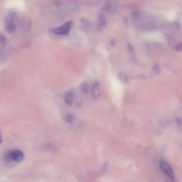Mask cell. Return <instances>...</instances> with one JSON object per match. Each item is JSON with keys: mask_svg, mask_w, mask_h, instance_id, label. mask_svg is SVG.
Segmentation results:
<instances>
[{"mask_svg": "<svg viewBox=\"0 0 182 182\" xmlns=\"http://www.w3.org/2000/svg\"><path fill=\"white\" fill-rule=\"evenodd\" d=\"M139 12L137 10H136V11H133L132 13V15L133 16V17L136 18L139 16Z\"/></svg>", "mask_w": 182, "mask_h": 182, "instance_id": "cell-20", "label": "cell"}, {"mask_svg": "<svg viewBox=\"0 0 182 182\" xmlns=\"http://www.w3.org/2000/svg\"><path fill=\"white\" fill-rule=\"evenodd\" d=\"M176 121L177 122V125H179V126L181 127V120L179 119V118H177L176 119Z\"/></svg>", "mask_w": 182, "mask_h": 182, "instance_id": "cell-22", "label": "cell"}, {"mask_svg": "<svg viewBox=\"0 0 182 182\" xmlns=\"http://www.w3.org/2000/svg\"><path fill=\"white\" fill-rule=\"evenodd\" d=\"M123 19L124 22L125 23V24H127V22H128V19L126 17H124L123 18Z\"/></svg>", "mask_w": 182, "mask_h": 182, "instance_id": "cell-24", "label": "cell"}, {"mask_svg": "<svg viewBox=\"0 0 182 182\" xmlns=\"http://www.w3.org/2000/svg\"><path fill=\"white\" fill-rule=\"evenodd\" d=\"M111 8V4L110 1H107L105 4L104 7V10L106 11H108L110 10Z\"/></svg>", "mask_w": 182, "mask_h": 182, "instance_id": "cell-15", "label": "cell"}, {"mask_svg": "<svg viewBox=\"0 0 182 182\" xmlns=\"http://www.w3.org/2000/svg\"><path fill=\"white\" fill-rule=\"evenodd\" d=\"M175 51L177 52H181L182 50V45L181 42L179 43L177 45L175 48Z\"/></svg>", "mask_w": 182, "mask_h": 182, "instance_id": "cell-18", "label": "cell"}, {"mask_svg": "<svg viewBox=\"0 0 182 182\" xmlns=\"http://www.w3.org/2000/svg\"><path fill=\"white\" fill-rule=\"evenodd\" d=\"M159 165L161 169L167 175L169 176L171 178H174L175 176H174L173 171L170 165L167 162L164 160L160 161Z\"/></svg>", "mask_w": 182, "mask_h": 182, "instance_id": "cell-2", "label": "cell"}, {"mask_svg": "<svg viewBox=\"0 0 182 182\" xmlns=\"http://www.w3.org/2000/svg\"><path fill=\"white\" fill-rule=\"evenodd\" d=\"M6 22V29L7 31L10 33L14 32L16 30V26L13 19L10 18V19H7Z\"/></svg>", "mask_w": 182, "mask_h": 182, "instance_id": "cell-4", "label": "cell"}, {"mask_svg": "<svg viewBox=\"0 0 182 182\" xmlns=\"http://www.w3.org/2000/svg\"><path fill=\"white\" fill-rule=\"evenodd\" d=\"M12 151H8L6 153L5 156H4V160L7 163H10V162L14 160L13 159V157H12Z\"/></svg>", "mask_w": 182, "mask_h": 182, "instance_id": "cell-12", "label": "cell"}, {"mask_svg": "<svg viewBox=\"0 0 182 182\" xmlns=\"http://www.w3.org/2000/svg\"><path fill=\"white\" fill-rule=\"evenodd\" d=\"M72 23V21H68L61 26L53 29V32L58 35H67L69 34Z\"/></svg>", "mask_w": 182, "mask_h": 182, "instance_id": "cell-1", "label": "cell"}, {"mask_svg": "<svg viewBox=\"0 0 182 182\" xmlns=\"http://www.w3.org/2000/svg\"><path fill=\"white\" fill-rule=\"evenodd\" d=\"M173 24L176 27V28H180V24L179 22H173Z\"/></svg>", "mask_w": 182, "mask_h": 182, "instance_id": "cell-23", "label": "cell"}, {"mask_svg": "<svg viewBox=\"0 0 182 182\" xmlns=\"http://www.w3.org/2000/svg\"><path fill=\"white\" fill-rule=\"evenodd\" d=\"M2 143V139H1V132H0V144Z\"/></svg>", "mask_w": 182, "mask_h": 182, "instance_id": "cell-25", "label": "cell"}, {"mask_svg": "<svg viewBox=\"0 0 182 182\" xmlns=\"http://www.w3.org/2000/svg\"><path fill=\"white\" fill-rule=\"evenodd\" d=\"M153 70L156 73H159L160 72V69L158 64H156L155 65L153 66Z\"/></svg>", "mask_w": 182, "mask_h": 182, "instance_id": "cell-17", "label": "cell"}, {"mask_svg": "<svg viewBox=\"0 0 182 182\" xmlns=\"http://www.w3.org/2000/svg\"><path fill=\"white\" fill-rule=\"evenodd\" d=\"M46 151L52 153H56L58 151V149L55 145L51 143L47 144L45 146Z\"/></svg>", "mask_w": 182, "mask_h": 182, "instance_id": "cell-9", "label": "cell"}, {"mask_svg": "<svg viewBox=\"0 0 182 182\" xmlns=\"http://www.w3.org/2000/svg\"><path fill=\"white\" fill-rule=\"evenodd\" d=\"M118 78L121 82L124 84H127L129 81L128 76L123 72H121L118 74Z\"/></svg>", "mask_w": 182, "mask_h": 182, "instance_id": "cell-7", "label": "cell"}, {"mask_svg": "<svg viewBox=\"0 0 182 182\" xmlns=\"http://www.w3.org/2000/svg\"><path fill=\"white\" fill-rule=\"evenodd\" d=\"M74 98V93L73 91L69 90L66 92L65 94V99L66 104L71 105L72 104Z\"/></svg>", "mask_w": 182, "mask_h": 182, "instance_id": "cell-5", "label": "cell"}, {"mask_svg": "<svg viewBox=\"0 0 182 182\" xmlns=\"http://www.w3.org/2000/svg\"><path fill=\"white\" fill-rule=\"evenodd\" d=\"M74 116L72 114H68L66 116V120L69 124H72L74 120Z\"/></svg>", "mask_w": 182, "mask_h": 182, "instance_id": "cell-14", "label": "cell"}, {"mask_svg": "<svg viewBox=\"0 0 182 182\" xmlns=\"http://www.w3.org/2000/svg\"><path fill=\"white\" fill-rule=\"evenodd\" d=\"M92 98L94 101H96L99 98L100 85L98 81H95L93 83L92 88Z\"/></svg>", "mask_w": 182, "mask_h": 182, "instance_id": "cell-3", "label": "cell"}, {"mask_svg": "<svg viewBox=\"0 0 182 182\" xmlns=\"http://www.w3.org/2000/svg\"><path fill=\"white\" fill-rule=\"evenodd\" d=\"M116 40L115 39L113 38L110 41V45L112 46H114L116 43Z\"/></svg>", "mask_w": 182, "mask_h": 182, "instance_id": "cell-21", "label": "cell"}, {"mask_svg": "<svg viewBox=\"0 0 182 182\" xmlns=\"http://www.w3.org/2000/svg\"><path fill=\"white\" fill-rule=\"evenodd\" d=\"M80 89L83 93L86 94L88 93L89 90V83L87 81L83 82L80 86Z\"/></svg>", "mask_w": 182, "mask_h": 182, "instance_id": "cell-10", "label": "cell"}, {"mask_svg": "<svg viewBox=\"0 0 182 182\" xmlns=\"http://www.w3.org/2000/svg\"><path fill=\"white\" fill-rule=\"evenodd\" d=\"M127 47H128L129 51L130 52H133V51H134V48H133L132 46L131 43H128L127 44Z\"/></svg>", "mask_w": 182, "mask_h": 182, "instance_id": "cell-19", "label": "cell"}, {"mask_svg": "<svg viewBox=\"0 0 182 182\" xmlns=\"http://www.w3.org/2000/svg\"><path fill=\"white\" fill-rule=\"evenodd\" d=\"M7 42V40H6L5 36L1 34H0V43L1 44H5Z\"/></svg>", "mask_w": 182, "mask_h": 182, "instance_id": "cell-16", "label": "cell"}, {"mask_svg": "<svg viewBox=\"0 0 182 182\" xmlns=\"http://www.w3.org/2000/svg\"><path fill=\"white\" fill-rule=\"evenodd\" d=\"M98 25L101 27H105L107 26V22L105 16L103 14H100L98 18Z\"/></svg>", "mask_w": 182, "mask_h": 182, "instance_id": "cell-8", "label": "cell"}, {"mask_svg": "<svg viewBox=\"0 0 182 182\" xmlns=\"http://www.w3.org/2000/svg\"><path fill=\"white\" fill-rule=\"evenodd\" d=\"M12 153L14 160L16 161L20 162L24 159V154L19 150H16L12 151Z\"/></svg>", "mask_w": 182, "mask_h": 182, "instance_id": "cell-6", "label": "cell"}, {"mask_svg": "<svg viewBox=\"0 0 182 182\" xmlns=\"http://www.w3.org/2000/svg\"><path fill=\"white\" fill-rule=\"evenodd\" d=\"M81 24L82 26L85 29H88L92 26V22L90 21L85 19L81 20Z\"/></svg>", "mask_w": 182, "mask_h": 182, "instance_id": "cell-11", "label": "cell"}, {"mask_svg": "<svg viewBox=\"0 0 182 182\" xmlns=\"http://www.w3.org/2000/svg\"><path fill=\"white\" fill-rule=\"evenodd\" d=\"M145 28L150 31H153L156 29V27L154 24L151 22H147L145 25Z\"/></svg>", "mask_w": 182, "mask_h": 182, "instance_id": "cell-13", "label": "cell"}]
</instances>
